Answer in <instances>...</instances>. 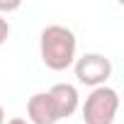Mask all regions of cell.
I'll use <instances>...</instances> for the list:
<instances>
[{
	"instance_id": "6da1fadb",
	"label": "cell",
	"mask_w": 124,
	"mask_h": 124,
	"mask_svg": "<svg viewBox=\"0 0 124 124\" xmlns=\"http://www.w3.org/2000/svg\"><path fill=\"white\" fill-rule=\"evenodd\" d=\"M76 49L78 39L76 34L63 24H49L41 29L39 37V54L44 66L51 71H66L76 63Z\"/></svg>"
},
{
	"instance_id": "30bf717a",
	"label": "cell",
	"mask_w": 124,
	"mask_h": 124,
	"mask_svg": "<svg viewBox=\"0 0 124 124\" xmlns=\"http://www.w3.org/2000/svg\"><path fill=\"white\" fill-rule=\"evenodd\" d=\"M61 124H68V122H61Z\"/></svg>"
},
{
	"instance_id": "5b68a950",
	"label": "cell",
	"mask_w": 124,
	"mask_h": 124,
	"mask_svg": "<svg viewBox=\"0 0 124 124\" xmlns=\"http://www.w3.org/2000/svg\"><path fill=\"white\" fill-rule=\"evenodd\" d=\"M46 93H49V97H51V102H54V107L58 112V119H66V117H71L78 109L80 97H78V90L71 83H56Z\"/></svg>"
},
{
	"instance_id": "8992f818",
	"label": "cell",
	"mask_w": 124,
	"mask_h": 124,
	"mask_svg": "<svg viewBox=\"0 0 124 124\" xmlns=\"http://www.w3.org/2000/svg\"><path fill=\"white\" fill-rule=\"evenodd\" d=\"M10 37V24H8V20L0 15V44H5V39Z\"/></svg>"
},
{
	"instance_id": "7a4b0ae2",
	"label": "cell",
	"mask_w": 124,
	"mask_h": 124,
	"mask_svg": "<svg viewBox=\"0 0 124 124\" xmlns=\"http://www.w3.org/2000/svg\"><path fill=\"white\" fill-rule=\"evenodd\" d=\"M119 109V93L114 88H93V93L85 97L83 105V119L85 124H114Z\"/></svg>"
},
{
	"instance_id": "52a82bcc",
	"label": "cell",
	"mask_w": 124,
	"mask_h": 124,
	"mask_svg": "<svg viewBox=\"0 0 124 124\" xmlns=\"http://www.w3.org/2000/svg\"><path fill=\"white\" fill-rule=\"evenodd\" d=\"M20 3H0V10H17Z\"/></svg>"
},
{
	"instance_id": "3957f363",
	"label": "cell",
	"mask_w": 124,
	"mask_h": 124,
	"mask_svg": "<svg viewBox=\"0 0 124 124\" xmlns=\"http://www.w3.org/2000/svg\"><path fill=\"white\" fill-rule=\"evenodd\" d=\"M73 71H76L78 83L90 85V88H102L107 78L112 76V61L102 54H83L80 58H76Z\"/></svg>"
},
{
	"instance_id": "9c48e42d",
	"label": "cell",
	"mask_w": 124,
	"mask_h": 124,
	"mask_svg": "<svg viewBox=\"0 0 124 124\" xmlns=\"http://www.w3.org/2000/svg\"><path fill=\"white\" fill-rule=\"evenodd\" d=\"M0 124H5V109H3V105H0Z\"/></svg>"
},
{
	"instance_id": "ba28073f",
	"label": "cell",
	"mask_w": 124,
	"mask_h": 124,
	"mask_svg": "<svg viewBox=\"0 0 124 124\" xmlns=\"http://www.w3.org/2000/svg\"><path fill=\"white\" fill-rule=\"evenodd\" d=\"M8 124H29V122H27V119H22V117H15V119H10Z\"/></svg>"
},
{
	"instance_id": "277c9868",
	"label": "cell",
	"mask_w": 124,
	"mask_h": 124,
	"mask_svg": "<svg viewBox=\"0 0 124 124\" xmlns=\"http://www.w3.org/2000/svg\"><path fill=\"white\" fill-rule=\"evenodd\" d=\"M27 117H29V124H61L58 112H56L49 93H37V95L29 97Z\"/></svg>"
}]
</instances>
